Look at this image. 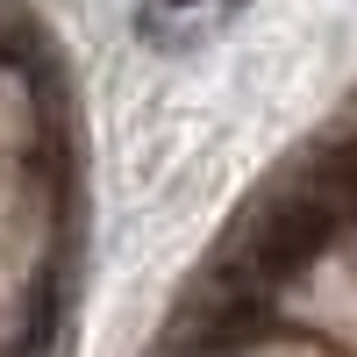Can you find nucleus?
I'll use <instances>...</instances> for the list:
<instances>
[{"instance_id": "1", "label": "nucleus", "mask_w": 357, "mask_h": 357, "mask_svg": "<svg viewBox=\"0 0 357 357\" xmlns=\"http://www.w3.org/2000/svg\"><path fill=\"white\" fill-rule=\"evenodd\" d=\"M236 8L243 0H136V36L165 57H178V50H200L207 36H222L236 22Z\"/></svg>"}, {"instance_id": "3", "label": "nucleus", "mask_w": 357, "mask_h": 357, "mask_svg": "<svg viewBox=\"0 0 357 357\" xmlns=\"http://www.w3.org/2000/svg\"><path fill=\"white\" fill-rule=\"evenodd\" d=\"M165 357H229V350H207V343H172V336H165Z\"/></svg>"}, {"instance_id": "2", "label": "nucleus", "mask_w": 357, "mask_h": 357, "mask_svg": "<svg viewBox=\"0 0 357 357\" xmlns=\"http://www.w3.org/2000/svg\"><path fill=\"white\" fill-rule=\"evenodd\" d=\"M293 178H301V186H307V193L350 229V222H357V122H343L336 136H321L314 158L293 172Z\"/></svg>"}]
</instances>
